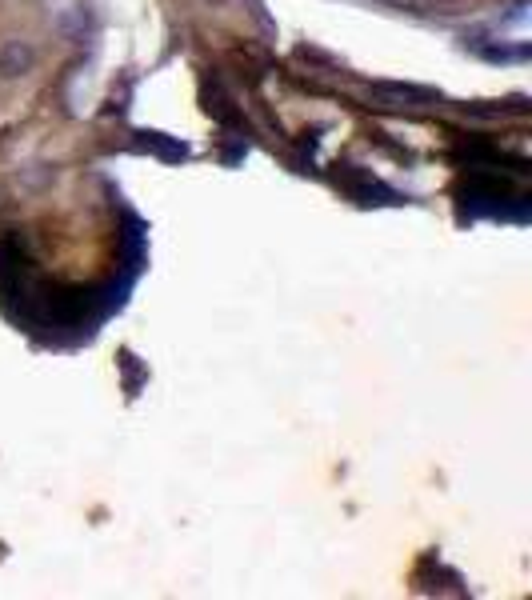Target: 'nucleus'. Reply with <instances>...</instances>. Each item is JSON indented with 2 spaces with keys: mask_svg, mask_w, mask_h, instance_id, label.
I'll return each instance as SVG.
<instances>
[{
  "mask_svg": "<svg viewBox=\"0 0 532 600\" xmlns=\"http://www.w3.org/2000/svg\"><path fill=\"white\" fill-rule=\"evenodd\" d=\"M32 64H36V48L28 40H4L0 44V76L4 80H16V76L32 72Z\"/></svg>",
  "mask_w": 532,
  "mask_h": 600,
  "instance_id": "obj_1",
  "label": "nucleus"
}]
</instances>
